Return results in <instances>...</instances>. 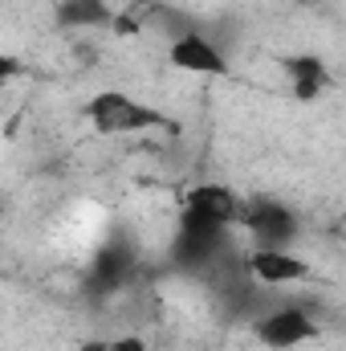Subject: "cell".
<instances>
[{"mask_svg":"<svg viewBox=\"0 0 346 351\" xmlns=\"http://www.w3.org/2000/svg\"><path fill=\"white\" fill-rule=\"evenodd\" d=\"M86 119L98 135H143V131H172L179 135V123L172 114L139 102L127 90H98L86 98Z\"/></svg>","mask_w":346,"mask_h":351,"instance_id":"obj_1","label":"cell"},{"mask_svg":"<svg viewBox=\"0 0 346 351\" xmlns=\"http://www.w3.org/2000/svg\"><path fill=\"white\" fill-rule=\"evenodd\" d=\"M237 225L253 237L257 250H293L302 237V217L281 200H249L241 204Z\"/></svg>","mask_w":346,"mask_h":351,"instance_id":"obj_2","label":"cell"},{"mask_svg":"<svg viewBox=\"0 0 346 351\" xmlns=\"http://www.w3.org/2000/svg\"><path fill=\"white\" fill-rule=\"evenodd\" d=\"M253 335L257 343L273 351H289V348H302L310 339H318V323L306 306L297 302H281V306H269L253 319Z\"/></svg>","mask_w":346,"mask_h":351,"instance_id":"obj_3","label":"cell"},{"mask_svg":"<svg viewBox=\"0 0 346 351\" xmlns=\"http://www.w3.org/2000/svg\"><path fill=\"white\" fill-rule=\"evenodd\" d=\"M241 269L261 290H289V286H302L314 278V265L297 258L293 250H257V245L241 258Z\"/></svg>","mask_w":346,"mask_h":351,"instance_id":"obj_4","label":"cell"},{"mask_svg":"<svg viewBox=\"0 0 346 351\" xmlns=\"http://www.w3.org/2000/svg\"><path fill=\"white\" fill-rule=\"evenodd\" d=\"M135 269H139V254H135L131 241H106V245H98V254H94V262L86 269L90 294H98V298L118 294L135 278Z\"/></svg>","mask_w":346,"mask_h":351,"instance_id":"obj_5","label":"cell"},{"mask_svg":"<svg viewBox=\"0 0 346 351\" xmlns=\"http://www.w3.org/2000/svg\"><path fill=\"white\" fill-rule=\"evenodd\" d=\"M168 62L183 74H204V78H228L232 74V62L196 29V33H183L179 41L168 45Z\"/></svg>","mask_w":346,"mask_h":351,"instance_id":"obj_6","label":"cell"},{"mask_svg":"<svg viewBox=\"0 0 346 351\" xmlns=\"http://www.w3.org/2000/svg\"><path fill=\"white\" fill-rule=\"evenodd\" d=\"M127 12L135 16L139 33H159L168 45L179 41L183 33H196V29H200V21H196L183 4H172V0H139V4H131Z\"/></svg>","mask_w":346,"mask_h":351,"instance_id":"obj_7","label":"cell"},{"mask_svg":"<svg viewBox=\"0 0 346 351\" xmlns=\"http://www.w3.org/2000/svg\"><path fill=\"white\" fill-rule=\"evenodd\" d=\"M183 213H200V217H208V221H220V225H232V229H237L241 196H237L228 184L204 180V184H196V188L183 192Z\"/></svg>","mask_w":346,"mask_h":351,"instance_id":"obj_8","label":"cell"},{"mask_svg":"<svg viewBox=\"0 0 346 351\" xmlns=\"http://www.w3.org/2000/svg\"><path fill=\"white\" fill-rule=\"evenodd\" d=\"M281 70H285L289 90H293L297 102H314L330 86V66L318 53H289V58H281Z\"/></svg>","mask_w":346,"mask_h":351,"instance_id":"obj_9","label":"cell"},{"mask_svg":"<svg viewBox=\"0 0 346 351\" xmlns=\"http://www.w3.org/2000/svg\"><path fill=\"white\" fill-rule=\"evenodd\" d=\"M53 21L62 29H110L114 8L106 0H62L53 8Z\"/></svg>","mask_w":346,"mask_h":351,"instance_id":"obj_10","label":"cell"},{"mask_svg":"<svg viewBox=\"0 0 346 351\" xmlns=\"http://www.w3.org/2000/svg\"><path fill=\"white\" fill-rule=\"evenodd\" d=\"M12 78H25V62H21V58L0 53V86H8Z\"/></svg>","mask_w":346,"mask_h":351,"instance_id":"obj_11","label":"cell"},{"mask_svg":"<svg viewBox=\"0 0 346 351\" xmlns=\"http://www.w3.org/2000/svg\"><path fill=\"white\" fill-rule=\"evenodd\" d=\"M110 351H147V343L139 339V335H118V339H106Z\"/></svg>","mask_w":346,"mask_h":351,"instance_id":"obj_12","label":"cell"},{"mask_svg":"<svg viewBox=\"0 0 346 351\" xmlns=\"http://www.w3.org/2000/svg\"><path fill=\"white\" fill-rule=\"evenodd\" d=\"M78 351H110V343H106V339H86Z\"/></svg>","mask_w":346,"mask_h":351,"instance_id":"obj_13","label":"cell"}]
</instances>
